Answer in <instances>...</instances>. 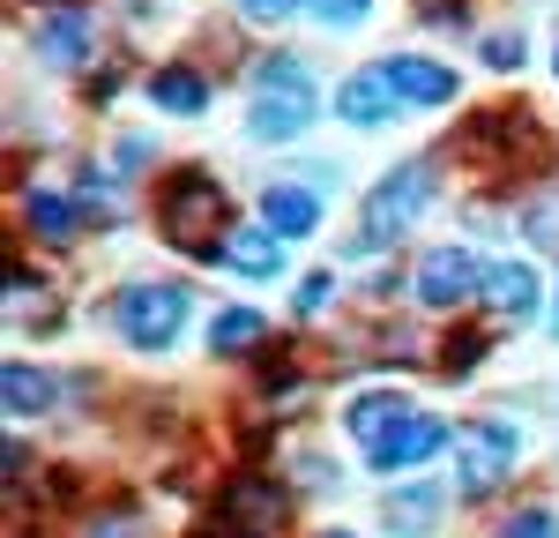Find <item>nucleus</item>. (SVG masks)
Here are the masks:
<instances>
[{"mask_svg":"<svg viewBox=\"0 0 559 538\" xmlns=\"http://www.w3.org/2000/svg\"><path fill=\"white\" fill-rule=\"evenodd\" d=\"M432 187H440V173H432L426 157H411V165H395V173L366 195V218H358V255H381V247H395L411 224L426 218V202H432Z\"/></svg>","mask_w":559,"mask_h":538,"instance_id":"1","label":"nucleus"},{"mask_svg":"<svg viewBox=\"0 0 559 538\" xmlns=\"http://www.w3.org/2000/svg\"><path fill=\"white\" fill-rule=\"evenodd\" d=\"M187 314H194V292L179 277L112 292V329H120V344H134V352H165L179 329H187Z\"/></svg>","mask_w":559,"mask_h":538,"instance_id":"2","label":"nucleus"},{"mask_svg":"<svg viewBox=\"0 0 559 538\" xmlns=\"http://www.w3.org/2000/svg\"><path fill=\"white\" fill-rule=\"evenodd\" d=\"M157 224H165V239L173 247H187V255H224V239H216V224H224V210H216V187L202 173H179L165 179V202H157Z\"/></svg>","mask_w":559,"mask_h":538,"instance_id":"3","label":"nucleus"},{"mask_svg":"<svg viewBox=\"0 0 559 538\" xmlns=\"http://www.w3.org/2000/svg\"><path fill=\"white\" fill-rule=\"evenodd\" d=\"M448 442H455V434H448V419H432V411H403L381 442L366 448V471H411V464H432Z\"/></svg>","mask_w":559,"mask_h":538,"instance_id":"4","label":"nucleus"},{"mask_svg":"<svg viewBox=\"0 0 559 538\" xmlns=\"http://www.w3.org/2000/svg\"><path fill=\"white\" fill-rule=\"evenodd\" d=\"M313 128V83L306 90H254L247 105V142H299Z\"/></svg>","mask_w":559,"mask_h":538,"instance_id":"5","label":"nucleus"},{"mask_svg":"<svg viewBox=\"0 0 559 538\" xmlns=\"http://www.w3.org/2000/svg\"><path fill=\"white\" fill-rule=\"evenodd\" d=\"M381 83L395 90L403 105H418V113H426V105H448V97H455V68H448V60H426V52H388V60H381Z\"/></svg>","mask_w":559,"mask_h":538,"instance_id":"6","label":"nucleus"},{"mask_svg":"<svg viewBox=\"0 0 559 538\" xmlns=\"http://www.w3.org/2000/svg\"><path fill=\"white\" fill-rule=\"evenodd\" d=\"M477 300L500 321H530L537 314V269L530 262H485L477 269Z\"/></svg>","mask_w":559,"mask_h":538,"instance_id":"7","label":"nucleus"},{"mask_svg":"<svg viewBox=\"0 0 559 538\" xmlns=\"http://www.w3.org/2000/svg\"><path fill=\"white\" fill-rule=\"evenodd\" d=\"M508 471H515V434L508 426H471V442H463V493H492Z\"/></svg>","mask_w":559,"mask_h":538,"instance_id":"8","label":"nucleus"},{"mask_svg":"<svg viewBox=\"0 0 559 538\" xmlns=\"http://www.w3.org/2000/svg\"><path fill=\"white\" fill-rule=\"evenodd\" d=\"M477 292V262L463 247H432L426 262H418V300L426 307H455V300H471Z\"/></svg>","mask_w":559,"mask_h":538,"instance_id":"9","label":"nucleus"},{"mask_svg":"<svg viewBox=\"0 0 559 538\" xmlns=\"http://www.w3.org/2000/svg\"><path fill=\"white\" fill-rule=\"evenodd\" d=\"M261 224L284 232V239H306L321 224V195L299 187V179H276V187H261Z\"/></svg>","mask_w":559,"mask_h":538,"instance_id":"10","label":"nucleus"},{"mask_svg":"<svg viewBox=\"0 0 559 538\" xmlns=\"http://www.w3.org/2000/svg\"><path fill=\"white\" fill-rule=\"evenodd\" d=\"M336 113H344L350 128H388V120L403 113V97H395V90L381 83V68H373V75H350V83L336 90Z\"/></svg>","mask_w":559,"mask_h":538,"instance_id":"11","label":"nucleus"},{"mask_svg":"<svg viewBox=\"0 0 559 538\" xmlns=\"http://www.w3.org/2000/svg\"><path fill=\"white\" fill-rule=\"evenodd\" d=\"M403 411H411V404H403V389H366V397H350V411H344V434L358 448H373L388 434V426H395V419H403Z\"/></svg>","mask_w":559,"mask_h":538,"instance_id":"12","label":"nucleus"},{"mask_svg":"<svg viewBox=\"0 0 559 538\" xmlns=\"http://www.w3.org/2000/svg\"><path fill=\"white\" fill-rule=\"evenodd\" d=\"M432 516H440V487L432 479H418V487H395L388 493V531L395 538H418V531H432Z\"/></svg>","mask_w":559,"mask_h":538,"instance_id":"13","label":"nucleus"},{"mask_svg":"<svg viewBox=\"0 0 559 538\" xmlns=\"http://www.w3.org/2000/svg\"><path fill=\"white\" fill-rule=\"evenodd\" d=\"M38 52L52 60V68H83L90 60V15H45Z\"/></svg>","mask_w":559,"mask_h":538,"instance_id":"14","label":"nucleus"},{"mask_svg":"<svg viewBox=\"0 0 559 538\" xmlns=\"http://www.w3.org/2000/svg\"><path fill=\"white\" fill-rule=\"evenodd\" d=\"M150 97H157L165 113H187V120H194V113H210V83H202L194 68H157Z\"/></svg>","mask_w":559,"mask_h":538,"instance_id":"15","label":"nucleus"},{"mask_svg":"<svg viewBox=\"0 0 559 538\" xmlns=\"http://www.w3.org/2000/svg\"><path fill=\"white\" fill-rule=\"evenodd\" d=\"M231 524H239V531H276V524H284V493H276V487H261V479H254V487H231Z\"/></svg>","mask_w":559,"mask_h":538,"instance_id":"16","label":"nucleus"},{"mask_svg":"<svg viewBox=\"0 0 559 538\" xmlns=\"http://www.w3.org/2000/svg\"><path fill=\"white\" fill-rule=\"evenodd\" d=\"M224 262L239 269V277H276V239H269V232H247V224H239V232H224Z\"/></svg>","mask_w":559,"mask_h":538,"instance_id":"17","label":"nucleus"},{"mask_svg":"<svg viewBox=\"0 0 559 538\" xmlns=\"http://www.w3.org/2000/svg\"><path fill=\"white\" fill-rule=\"evenodd\" d=\"M0 389H8V411H45V404H52V389H60V382H52V374H45V366H23V359H15V366H8V374H0Z\"/></svg>","mask_w":559,"mask_h":538,"instance_id":"18","label":"nucleus"},{"mask_svg":"<svg viewBox=\"0 0 559 538\" xmlns=\"http://www.w3.org/2000/svg\"><path fill=\"white\" fill-rule=\"evenodd\" d=\"M31 232H38V239H75V232H83V210L38 187V195H31Z\"/></svg>","mask_w":559,"mask_h":538,"instance_id":"19","label":"nucleus"},{"mask_svg":"<svg viewBox=\"0 0 559 538\" xmlns=\"http://www.w3.org/2000/svg\"><path fill=\"white\" fill-rule=\"evenodd\" d=\"M261 329H269L261 314L224 307V314H216V337H210V344H216V352H254V344H261Z\"/></svg>","mask_w":559,"mask_h":538,"instance_id":"20","label":"nucleus"},{"mask_svg":"<svg viewBox=\"0 0 559 538\" xmlns=\"http://www.w3.org/2000/svg\"><path fill=\"white\" fill-rule=\"evenodd\" d=\"M492 538H559V516L545 508V501H537V508H515V516H508V524H500Z\"/></svg>","mask_w":559,"mask_h":538,"instance_id":"21","label":"nucleus"},{"mask_svg":"<svg viewBox=\"0 0 559 538\" xmlns=\"http://www.w3.org/2000/svg\"><path fill=\"white\" fill-rule=\"evenodd\" d=\"M366 8H373V0H306V15H313V23H329V31L366 23Z\"/></svg>","mask_w":559,"mask_h":538,"instance_id":"22","label":"nucleus"},{"mask_svg":"<svg viewBox=\"0 0 559 538\" xmlns=\"http://www.w3.org/2000/svg\"><path fill=\"white\" fill-rule=\"evenodd\" d=\"M299 8H306V0H239V15H247V23H292Z\"/></svg>","mask_w":559,"mask_h":538,"instance_id":"23","label":"nucleus"},{"mask_svg":"<svg viewBox=\"0 0 559 538\" xmlns=\"http://www.w3.org/2000/svg\"><path fill=\"white\" fill-rule=\"evenodd\" d=\"M485 68H500V75H508V68H522V38H515V31L485 38Z\"/></svg>","mask_w":559,"mask_h":538,"instance_id":"24","label":"nucleus"},{"mask_svg":"<svg viewBox=\"0 0 559 538\" xmlns=\"http://www.w3.org/2000/svg\"><path fill=\"white\" fill-rule=\"evenodd\" d=\"M150 165V134H128V142H112V173H142Z\"/></svg>","mask_w":559,"mask_h":538,"instance_id":"25","label":"nucleus"},{"mask_svg":"<svg viewBox=\"0 0 559 538\" xmlns=\"http://www.w3.org/2000/svg\"><path fill=\"white\" fill-rule=\"evenodd\" d=\"M313 307H329V277H306L299 284V314H313Z\"/></svg>","mask_w":559,"mask_h":538,"instance_id":"26","label":"nucleus"},{"mask_svg":"<svg viewBox=\"0 0 559 538\" xmlns=\"http://www.w3.org/2000/svg\"><path fill=\"white\" fill-rule=\"evenodd\" d=\"M552 337H559V307H552Z\"/></svg>","mask_w":559,"mask_h":538,"instance_id":"27","label":"nucleus"},{"mask_svg":"<svg viewBox=\"0 0 559 538\" xmlns=\"http://www.w3.org/2000/svg\"><path fill=\"white\" fill-rule=\"evenodd\" d=\"M329 538H350V531H329Z\"/></svg>","mask_w":559,"mask_h":538,"instance_id":"28","label":"nucleus"}]
</instances>
